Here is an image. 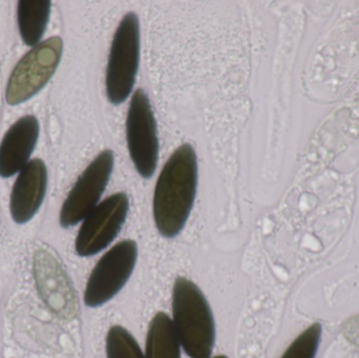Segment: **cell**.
I'll return each instance as SVG.
<instances>
[{
    "mask_svg": "<svg viewBox=\"0 0 359 358\" xmlns=\"http://www.w3.org/2000/svg\"><path fill=\"white\" fill-rule=\"evenodd\" d=\"M196 153L191 145H182L166 162L154 193V218L163 237H177L185 226L196 199Z\"/></svg>",
    "mask_w": 359,
    "mask_h": 358,
    "instance_id": "obj_1",
    "label": "cell"
},
{
    "mask_svg": "<svg viewBox=\"0 0 359 358\" xmlns=\"http://www.w3.org/2000/svg\"><path fill=\"white\" fill-rule=\"evenodd\" d=\"M172 324L186 354L209 358L215 340L212 311L203 292L185 277H178L172 289Z\"/></svg>",
    "mask_w": 359,
    "mask_h": 358,
    "instance_id": "obj_2",
    "label": "cell"
},
{
    "mask_svg": "<svg viewBox=\"0 0 359 358\" xmlns=\"http://www.w3.org/2000/svg\"><path fill=\"white\" fill-rule=\"evenodd\" d=\"M140 55V27L135 13L122 19L114 36L107 69V94L118 105L130 96L136 81Z\"/></svg>",
    "mask_w": 359,
    "mask_h": 358,
    "instance_id": "obj_3",
    "label": "cell"
},
{
    "mask_svg": "<svg viewBox=\"0 0 359 358\" xmlns=\"http://www.w3.org/2000/svg\"><path fill=\"white\" fill-rule=\"evenodd\" d=\"M62 50L60 37L50 38L34 46L11 74L6 85V102L20 104L42 90L58 67Z\"/></svg>",
    "mask_w": 359,
    "mask_h": 358,
    "instance_id": "obj_4",
    "label": "cell"
},
{
    "mask_svg": "<svg viewBox=\"0 0 359 358\" xmlns=\"http://www.w3.org/2000/svg\"><path fill=\"white\" fill-rule=\"evenodd\" d=\"M138 248L136 242L126 240L116 244L93 269L86 292V306H102L124 287L136 266Z\"/></svg>",
    "mask_w": 359,
    "mask_h": 358,
    "instance_id": "obj_5",
    "label": "cell"
},
{
    "mask_svg": "<svg viewBox=\"0 0 359 358\" xmlns=\"http://www.w3.org/2000/svg\"><path fill=\"white\" fill-rule=\"evenodd\" d=\"M128 151L137 172L145 179L153 177L159 157L157 125L151 102L142 90H136L126 119Z\"/></svg>",
    "mask_w": 359,
    "mask_h": 358,
    "instance_id": "obj_6",
    "label": "cell"
},
{
    "mask_svg": "<svg viewBox=\"0 0 359 358\" xmlns=\"http://www.w3.org/2000/svg\"><path fill=\"white\" fill-rule=\"evenodd\" d=\"M130 209L124 193L109 195L84 219L76 239V252L80 256H92L107 247L121 230Z\"/></svg>",
    "mask_w": 359,
    "mask_h": 358,
    "instance_id": "obj_7",
    "label": "cell"
},
{
    "mask_svg": "<svg viewBox=\"0 0 359 358\" xmlns=\"http://www.w3.org/2000/svg\"><path fill=\"white\" fill-rule=\"evenodd\" d=\"M114 168V153L104 151L88 166L74 185L63 203L60 224L65 228L75 226L98 205L107 188Z\"/></svg>",
    "mask_w": 359,
    "mask_h": 358,
    "instance_id": "obj_8",
    "label": "cell"
},
{
    "mask_svg": "<svg viewBox=\"0 0 359 358\" xmlns=\"http://www.w3.org/2000/svg\"><path fill=\"white\" fill-rule=\"evenodd\" d=\"M48 187V170L40 159L29 161L20 170L11 195L10 209L17 224L29 222L43 202Z\"/></svg>",
    "mask_w": 359,
    "mask_h": 358,
    "instance_id": "obj_9",
    "label": "cell"
},
{
    "mask_svg": "<svg viewBox=\"0 0 359 358\" xmlns=\"http://www.w3.org/2000/svg\"><path fill=\"white\" fill-rule=\"evenodd\" d=\"M34 277L46 306L56 315H69L73 291L58 261L46 250H38L34 256Z\"/></svg>",
    "mask_w": 359,
    "mask_h": 358,
    "instance_id": "obj_10",
    "label": "cell"
},
{
    "mask_svg": "<svg viewBox=\"0 0 359 358\" xmlns=\"http://www.w3.org/2000/svg\"><path fill=\"white\" fill-rule=\"evenodd\" d=\"M39 137V123L34 116L15 122L0 144V177L10 178L27 163Z\"/></svg>",
    "mask_w": 359,
    "mask_h": 358,
    "instance_id": "obj_11",
    "label": "cell"
},
{
    "mask_svg": "<svg viewBox=\"0 0 359 358\" xmlns=\"http://www.w3.org/2000/svg\"><path fill=\"white\" fill-rule=\"evenodd\" d=\"M145 358H181V344L172 319L159 312L151 319L145 344Z\"/></svg>",
    "mask_w": 359,
    "mask_h": 358,
    "instance_id": "obj_12",
    "label": "cell"
},
{
    "mask_svg": "<svg viewBox=\"0 0 359 358\" xmlns=\"http://www.w3.org/2000/svg\"><path fill=\"white\" fill-rule=\"evenodd\" d=\"M48 0H21L17 8L19 32L23 42L29 46H38L50 19Z\"/></svg>",
    "mask_w": 359,
    "mask_h": 358,
    "instance_id": "obj_13",
    "label": "cell"
},
{
    "mask_svg": "<svg viewBox=\"0 0 359 358\" xmlns=\"http://www.w3.org/2000/svg\"><path fill=\"white\" fill-rule=\"evenodd\" d=\"M107 358H145L134 336L121 326H114L107 336Z\"/></svg>",
    "mask_w": 359,
    "mask_h": 358,
    "instance_id": "obj_14",
    "label": "cell"
},
{
    "mask_svg": "<svg viewBox=\"0 0 359 358\" xmlns=\"http://www.w3.org/2000/svg\"><path fill=\"white\" fill-rule=\"evenodd\" d=\"M322 331V325L314 323L295 338L280 358H316Z\"/></svg>",
    "mask_w": 359,
    "mask_h": 358,
    "instance_id": "obj_15",
    "label": "cell"
},
{
    "mask_svg": "<svg viewBox=\"0 0 359 358\" xmlns=\"http://www.w3.org/2000/svg\"><path fill=\"white\" fill-rule=\"evenodd\" d=\"M345 332L351 342L359 345V317H354L346 324Z\"/></svg>",
    "mask_w": 359,
    "mask_h": 358,
    "instance_id": "obj_16",
    "label": "cell"
},
{
    "mask_svg": "<svg viewBox=\"0 0 359 358\" xmlns=\"http://www.w3.org/2000/svg\"><path fill=\"white\" fill-rule=\"evenodd\" d=\"M209 358H228V357H225V355H217V357H209Z\"/></svg>",
    "mask_w": 359,
    "mask_h": 358,
    "instance_id": "obj_17",
    "label": "cell"
}]
</instances>
